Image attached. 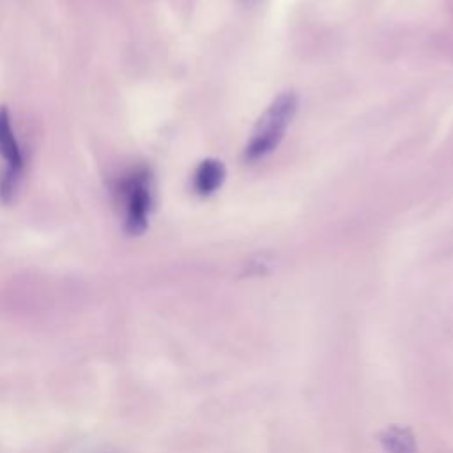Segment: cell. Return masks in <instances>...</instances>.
I'll list each match as a JSON object with an SVG mask.
<instances>
[{
    "mask_svg": "<svg viewBox=\"0 0 453 453\" xmlns=\"http://www.w3.org/2000/svg\"><path fill=\"white\" fill-rule=\"evenodd\" d=\"M113 191L122 211V223L126 234H143L147 230L149 216L154 203L150 168L145 165H138L126 170L115 180Z\"/></svg>",
    "mask_w": 453,
    "mask_h": 453,
    "instance_id": "1",
    "label": "cell"
},
{
    "mask_svg": "<svg viewBox=\"0 0 453 453\" xmlns=\"http://www.w3.org/2000/svg\"><path fill=\"white\" fill-rule=\"evenodd\" d=\"M297 110V97L294 92L280 94L258 119L253 134L244 149L246 161H258L271 154L285 136L288 124Z\"/></svg>",
    "mask_w": 453,
    "mask_h": 453,
    "instance_id": "2",
    "label": "cell"
},
{
    "mask_svg": "<svg viewBox=\"0 0 453 453\" xmlns=\"http://www.w3.org/2000/svg\"><path fill=\"white\" fill-rule=\"evenodd\" d=\"M0 157L5 161V172L23 175L25 156L21 145L14 134L11 115L5 106H0Z\"/></svg>",
    "mask_w": 453,
    "mask_h": 453,
    "instance_id": "3",
    "label": "cell"
},
{
    "mask_svg": "<svg viewBox=\"0 0 453 453\" xmlns=\"http://www.w3.org/2000/svg\"><path fill=\"white\" fill-rule=\"evenodd\" d=\"M225 179V166L218 159H203L193 173V189L200 196L212 195Z\"/></svg>",
    "mask_w": 453,
    "mask_h": 453,
    "instance_id": "4",
    "label": "cell"
},
{
    "mask_svg": "<svg viewBox=\"0 0 453 453\" xmlns=\"http://www.w3.org/2000/svg\"><path fill=\"white\" fill-rule=\"evenodd\" d=\"M382 442L389 453H416L412 435L398 426H391L382 435Z\"/></svg>",
    "mask_w": 453,
    "mask_h": 453,
    "instance_id": "5",
    "label": "cell"
}]
</instances>
